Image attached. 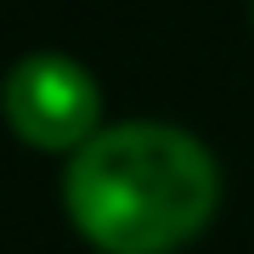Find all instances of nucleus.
<instances>
[{
  "label": "nucleus",
  "instance_id": "obj_2",
  "mask_svg": "<svg viewBox=\"0 0 254 254\" xmlns=\"http://www.w3.org/2000/svg\"><path fill=\"white\" fill-rule=\"evenodd\" d=\"M0 108H6V125L17 130V141L46 147V153H79L96 136L102 91L73 57L34 51L6 73Z\"/></svg>",
  "mask_w": 254,
  "mask_h": 254
},
{
  "label": "nucleus",
  "instance_id": "obj_1",
  "mask_svg": "<svg viewBox=\"0 0 254 254\" xmlns=\"http://www.w3.org/2000/svg\"><path fill=\"white\" fill-rule=\"evenodd\" d=\"M215 203V158L175 125L96 130L68 164V215L108 254H170L209 226Z\"/></svg>",
  "mask_w": 254,
  "mask_h": 254
}]
</instances>
